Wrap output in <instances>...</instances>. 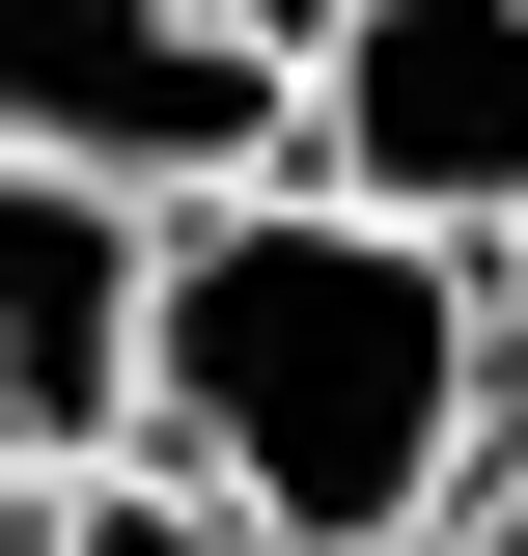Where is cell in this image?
Returning <instances> with one entry per match:
<instances>
[{
    "label": "cell",
    "instance_id": "6da1fadb",
    "mask_svg": "<svg viewBox=\"0 0 528 556\" xmlns=\"http://www.w3.org/2000/svg\"><path fill=\"white\" fill-rule=\"evenodd\" d=\"M139 445L251 501L278 556H417L501 473V306L445 223L334 195V167H223L167 195V278H139Z\"/></svg>",
    "mask_w": 528,
    "mask_h": 556
},
{
    "label": "cell",
    "instance_id": "7a4b0ae2",
    "mask_svg": "<svg viewBox=\"0 0 528 556\" xmlns=\"http://www.w3.org/2000/svg\"><path fill=\"white\" fill-rule=\"evenodd\" d=\"M278 167H334V195H390V223L473 251V223L528 195V0H334Z\"/></svg>",
    "mask_w": 528,
    "mask_h": 556
},
{
    "label": "cell",
    "instance_id": "3957f363",
    "mask_svg": "<svg viewBox=\"0 0 528 556\" xmlns=\"http://www.w3.org/2000/svg\"><path fill=\"white\" fill-rule=\"evenodd\" d=\"M306 84L223 28V0H0V139H56V167H139V195H196V167H278Z\"/></svg>",
    "mask_w": 528,
    "mask_h": 556
},
{
    "label": "cell",
    "instance_id": "277c9868",
    "mask_svg": "<svg viewBox=\"0 0 528 556\" xmlns=\"http://www.w3.org/2000/svg\"><path fill=\"white\" fill-rule=\"evenodd\" d=\"M139 278H167V195L0 139V445H28V473L139 445Z\"/></svg>",
    "mask_w": 528,
    "mask_h": 556
},
{
    "label": "cell",
    "instance_id": "5b68a950",
    "mask_svg": "<svg viewBox=\"0 0 528 556\" xmlns=\"http://www.w3.org/2000/svg\"><path fill=\"white\" fill-rule=\"evenodd\" d=\"M56 556H278V529H251V501H196L167 445H84V473H56Z\"/></svg>",
    "mask_w": 528,
    "mask_h": 556
},
{
    "label": "cell",
    "instance_id": "8992f818",
    "mask_svg": "<svg viewBox=\"0 0 528 556\" xmlns=\"http://www.w3.org/2000/svg\"><path fill=\"white\" fill-rule=\"evenodd\" d=\"M473 306H501V362H528V195H501V223H473Z\"/></svg>",
    "mask_w": 528,
    "mask_h": 556
},
{
    "label": "cell",
    "instance_id": "52a82bcc",
    "mask_svg": "<svg viewBox=\"0 0 528 556\" xmlns=\"http://www.w3.org/2000/svg\"><path fill=\"white\" fill-rule=\"evenodd\" d=\"M473 556H528V417H501V473H473Z\"/></svg>",
    "mask_w": 528,
    "mask_h": 556
},
{
    "label": "cell",
    "instance_id": "ba28073f",
    "mask_svg": "<svg viewBox=\"0 0 528 556\" xmlns=\"http://www.w3.org/2000/svg\"><path fill=\"white\" fill-rule=\"evenodd\" d=\"M223 28H251V56H278V84H306V28H334V0H223Z\"/></svg>",
    "mask_w": 528,
    "mask_h": 556
},
{
    "label": "cell",
    "instance_id": "9c48e42d",
    "mask_svg": "<svg viewBox=\"0 0 528 556\" xmlns=\"http://www.w3.org/2000/svg\"><path fill=\"white\" fill-rule=\"evenodd\" d=\"M0 556H56V473H28V445H0Z\"/></svg>",
    "mask_w": 528,
    "mask_h": 556
}]
</instances>
